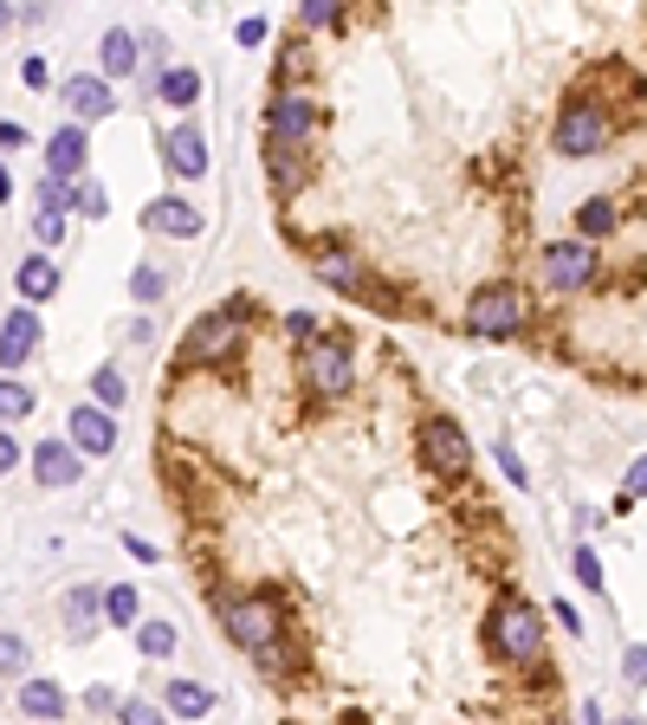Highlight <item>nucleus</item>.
<instances>
[{"mask_svg":"<svg viewBox=\"0 0 647 725\" xmlns=\"http://www.w3.org/2000/svg\"><path fill=\"white\" fill-rule=\"evenodd\" d=\"M220 629H227V642L246 654H266L279 648V635H286V602L273 596V589H259V596H246V602H220Z\"/></svg>","mask_w":647,"mask_h":725,"instance_id":"obj_1","label":"nucleus"},{"mask_svg":"<svg viewBox=\"0 0 647 725\" xmlns=\"http://www.w3.org/2000/svg\"><path fill=\"white\" fill-rule=\"evenodd\" d=\"M524 311H531V304H524L518 286H486L466 304V331H473V337H511V331L524 324Z\"/></svg>","mask_w":647,"mask_h":725,"instance_id":"obj_2","label":"nucleus"},{"mask_svg":"<svg viewBox=\"0 0 647 725\" xmlns=\"http://www.w3.org/2000/svg\"><path fill=\"white\" fill-rule=\"evenodd\" d=\"M304 382H311V395H324V402H337V395H350V382H357V362L344 344H331V337H304Z\"/></svg>","mask_w":647,"mask_h":725,"instance_id":"obj_3","label":"nucleus"},{"mask_svg":"<svg viewBox=\"0 0 647 725\" xmlns=\"http://www.w3.org/2000/svg\"><path fill=\"white\" fill-rule=\"evenodd\" d=\"M493 654H505V660H538V654H544V615L524 609V602H505L499 615H493Z\"/></svg>","mask_w":647,"mask_h":725,"instance_id":"obj_4","label":"nucleus"},{"mask_svg":"<svg viewBox=\"0 0 647 725\" xmlns=\"http://www.w3.org/2000/svg\"><path fill=\"white\" fill-rule=\"evenodd\" d=\"M311 130H317V111H311V97L298 91V84H279V97L266 104V143H311Z\"/></svg>","mask_w":647,"mask_h":725,"instance_id":"obj_5","label":"nucleus"},{"mask_svg":"<svg viewBox=\"0 0 647 725\" xmlns=\"http://www.w3.org/2000/svg\"><path fill=\"white\" fill-rule=\"evenodd\" d=\"M240 337H246V318L240 311H208L195 331H188V357L195 362H227L240 350Z\"/></svg>","mask_w":647,"mask_h":725,"instance_id":"obj_6","label":"nucleus"},{"mask_svg":"<svg viewBox=\"0 0 647 725\" xmlns=\"http://www.w3.org/2000/svg\"><path fill=\"white\" fill-rule=\"evenodd\" d=\"M596 266H602V253L589 246V240H557V246H544V279L557 291H576L596 279Z\"/></svg>","mask_w":647,"mask_h":725,"instance_id":"obj_7","label":"nucleus"},{"mask_svg":"<svg viewBox=\"0 0 647 725\" xmlns=\"http://www.w3.org/2000/svg\"><path fill=\"white\" fill-rule=\"evenodd\" d=\"M66 440H72L84 460H104V453L117 447V422H111V408H104V402H78L72 415H66Z\"/></svg>","mask_w":647,"mask_h":725,"instance_id":"obj_8","label":"nucleus"},{"mask_svg":"<svg viewBox=\"0 0 647 725\" xmlns=\"http://www.w3.org/2000/svg\"><path fill=\"white\" fill-rule=\"evenodd\" d=\"M557 156H596V149L609 143V117L596 111V104H570L564 117H557Z\"/></svg>","mask_w":647,"mask_h":725,"instance_id":"obj_9","label":"nucleus"},{"mask_svg":"<svg viewBox=\"0 0 647 725\" xmlns=\"http://www.w3.org/2000/svg\"><path fill=\"white\" fill-rule=\"evenodd\" d=\"M421 453L434 460V473H440V480H460V473L473 467V447H466V435H460L453 422H440V415L421 428Z\"/></svg>","mask_w":647,"mask_h":725,"instance_id":"obj_10","label":"nucleus"},{"mask_svg":"<svg viewBox=\"0 0 647 725\" xmlns=\"http://www.w3.org/2000/svg\"><path fill=\"white\" fill-rule=\"evenodd\" d=\"M78 473H84V453H78L72 440H39V447H33V480H39L46 493L78 486Z\"/></svg>","mask_w":647,"mask_h":725,"instance_id":"obj_11","label":"nucleus"},{"mask_svg":"<svg viewBox=\"0 0 647 725\" xmlns=\"http://www.w3.org/2000/svg\"><path fill=\"white\" fill-rule=\"evenodd\" d=\"M33 350H39V311L33 304H13L7 324H0V369H26Z\"/></svg>","mask_w":647,"mask_h":725,"instance_id":"obj_12","label":"nucleus"},{"mask_svg":"<svg viewBox=\"0 0 647 725\" xmlns=\"http://www.w3.org/2000/svg\"><path fill=\"white\" fill-rule=\"evenodd\" d=\"M46 169L53 175H66V182H78L84 169H91V137H84V124H59L53 137H46Z\"/></svg>","mask_w":647,"mask_h":725,"instance_id":"obj_13","label":"nucleus"},{"mask_svg":"<svg viewBox=\"0 0 647 725\" xmlns=\"http://www.w3.org/2000/svg\"><path fill=\"white\" fill-rule=\"evenodd\" d=\"M66 104H72L78 124H104V117L117 111L111 78H104V72H72V78H66Z\"/></svg>","mask_w":647,"mask_h":725,"instance_id":"obj_14","label":"nucleus"},{"mask_svg":"<svg viewBox=\"0 0 647 725\" xmlns=\"http://www.w3.org/2000/svg\"><path fill=\"white\" fill-rule=\"evenodd\" d=\"M143 227H149V233H169V240H195L208 220H201V208H195V202L162 195V202H149V208H143Z\"/></svg>","mask_w":647,"mask_h":725,"instance_id":"obj_15","label":"nucleus"},{"mask_svg":"<svg viewBox=\"0 0 647 725\" xmlns=\"http://www.w3.org/2000/svg\"><path fill=\"white\" fill-rule=\"evenodd\" d=\"M162 156H169V169H175L182 182H201V175H208V137H201L195 124H182V130H169V143H162Z\"/></svg>","mask_w":647,"mask_h":725,"instance_id":"obj_16","label":"nucleus"},{"mask_svg":"<svg viewBox=\"0 0 647 725\" xmlns=\"http://www.w3.org/2000/svg\"><path fill=\"white\" fill-rule=\"evenodd\" d=\"M13 291H20L26 304H46V298L59 291V266H53L46 253H26V260L13 266Z\"/></svg>","mask_w":647,"mask_h":725,"instance_id":"obj_17","label":"nucleus"},{"mask_svg":"<svg viewBox=\"0 0 647 725\" xmlns=\"http://www.w3.org/2000/svg\"><path fill=\"white\" fill-rule=\"evenodd\" d=\"M97 629H104V589H84V583H78L72 596H66V635H72V642H91Z\"/></svg>","mask_w":647,"mask_h":725,"instance_id":"obj_18","label":"nucleus"},{"mask_svg":"<svg viewBox=\"0 0 647 725\" xmlns=\"http://www.w3.org/2000/svg\"><path fill=\"white\" fill-rule=\"evenodd\" d=\"M97 59H104V78H130L137 72V59H143V46H137L130 26H111V33L97 39Z\"/></svg>","mask_w":647,"mask_h":725,"instance_id":"obj_19","label":"nucleus"},{"mask_svg":"<svg viewBox=\"0 0 647 725\" xmlns=\"http://www.w3.org/2000/svg\"><path fill=\"white\" fill-rule=\"evenodd\" d=\"M266 175H273V188H279V195H298L311 169H304L298 143H266Z\"/></svg>","mask_w":647,"mask_h":725,"instance_id":"obj_20","label":"nucleus"},{"mask_svg":"<svg viewBox=\"0 0 647 725\" xmlns=\"http://www.w3.org/2000/svg\"><path fill=\"white\" fill-rule=\"evenodd\" d=\"M162 706H169L175 720H208L215 693H208L201 680H182V674H175V680H169V693H162Z\"/></svg>","mask_w":647,"mask_h":725,"instance_id":"obj_21","label":"nucleus"},{"mask_svg":"<svg viewBox=\"0 0 647 725\" xmlns=\"http://www.w3.org/2000/svg\"><path fill=\"white\" fill-rule=\"evenodd\" d=\"M20 713H26V720H66V687L26 680V687H20Z\"/></svg>","mask_w":647,"mask_h":725,"instance_id":"obj_22","label":"nucleus"},{"mask_svg":"<svg viewBox=\"0 0 647 725\" xmlns=\"http://www.w3.org/2000/svg\"><path fill=\"white\" fill-rule=\"evenodd\" d=\"M155 97H162L169 111H188V104L201 97V72H195V66H169V72L155 78Z\"/></svg>","mask_w":647,"mask_h":725,"instance_id":"obj_23","label":"nucleus"},{"mask_svg":"<svg viewBox=\"0 0 647 725\" xmlns=\"http://www.w3.org/2000/svg\"><path fill=\"white\" fill-rule=\"evenodd\" d=\"M311 266H317V279H324V286H337V291H362V266L350 260V253H337V246H324V253H317Z\"/></svg>","mask_w":647,"mask_h":725,"instance_id":"obj_24","label":"nucleus"},{"mask_svg":"<svg viewBox=\"0 0 647 725\" xmlns=\"http://www.w3.org/2000/svg\"><path fill=\"white\" fill-rule=\"evenodd\" d=\"M39 402H33V389L13 376V369H0V428H13V422H26Z\"/></svg>","mask_w":647,"mask_h":725,"instance_id":"obj_25","label":"nucleus"},{"mask_svg":"<svg viewBox=\"0 0 647 725\" xmlns=\"http://www.w3.org/2000/svg\"><path fill=\"white\" fill-rule=\"evenodd\" d=\"M137 615H143V596H137L130 583L104 589V622H111V629H137Z\"/></svg>","mask_w":647,"mask_h":725,"instance_id":"obj_26","label":"nucleus"},{"mask_svg":"<svg viewBox=\"0 0 647 725\" xmlns=\"http://www.w3.org/2000/svg\"><path fill=\"white\" fill-rule=\"evenodd\" d=\"M175 642H182V635H175V622H143V615H137V648H143L149 660H169Z\"/></svg>","mask_w":647,"mask_h":725,"instance_id":"obj_27","label":"nucleus"},{"mask_svg":"<svg viewBox=\"0 0 647 725\" xmlns=\"http://www.w3.org/2000/svg\"><path fill=\"white\" fill-rule=\"evenodd\" d=\"M91 395H97L104 408H124V402H130V376H124L117 362H104V369L91 376Z\"/></svg>","mask_w":647,"mask_h":725,"instance_id":"obj_28","label":"nucleus"},{"mask_svg":"<svg viewBox=\"0 0 647 725\" xmlns=\"http://www.w3.org/2000/svg\"><path fill=\"white\" fill-rule=\"evenodd\" d=\"M72 208H78L84 220H104V215H111V195H104V182L78 175V182H72Z\"/></svg>","mask_w":647,"mask_h":725,"instance_id":"obj_29","label":"nucleus"},{"mask_svg":"<svg viewBox=\"0 0 647 725\" xmlns=\"http://www.w3.org/2000/svg\"><path fill=\"white\" fill-rule=\"evenodd\" d=\"M33 202H39V208H59V215H72V182L46 169V175L33 182Z\"/></svg>","mask_w":647,"mask_h":725,"instance_id":"obj_30","label":"nucleus"},{"mask_svg":"<svg viewBox=\"0 0 647 725\" xmlns=\"http://www.w3.org/2000/svg\"><path fill=\"white\" fill-rule=\"evenodd\" d=\"M576 233H582V240L615 233V208H609V202H582V208H576Z\"/></svg>","mask_w":647,"mask_h":725,"instance_id":"obj_31","label":"nucleus"},{"mask_svg":"<svg viewBox=\"0 0 647 725\" xmlns=\"http://www.w3.org/2000/svg\"><path fill=\"white\" fill-rule=\"evenodd\" d=\"M26 660H33V648H26V635H13V629H0V680H7V674H26Z\"/></svg>","mask_w":647,"mask_h":725,"instance_id":"obj_32","label":"nucleus"},{"mask_svg":"<svg viewBox=\"0 0 647 725\" xmlns=\"http://www.w3.org/2000/svg\"><path fill=\"white\" fill-rule=\"evenodd\" d=\"M162 291H169V279H162L155 266H137V273H130V298H137V304H155Z\"/></svg>","mask_w":647,"mask_h":725,"instance_id":"obj_33","label":"nucleus"},{"mask_svg":"<svg viewBox=\"0 0 647 725\" xmlns=\"http://www.w3.org/2000/svg\"><path fill=\"white\" fill-rule=\"evenodd\" d=\"M33 240H39V246H59V240H66V215H59V208H39V215H33Z\"/></svg>","mask_w":647,"mask_h":725,"instance_id":"obj_34","label":"nucleus"},{"mask_svg":"<svg viewBox=\"0 0 647 725\" xmlns=\"http://www.w3.org/2000/svg\"><path fill=\"white\" fill-rule=\"evenodd\" d=\"M117 720L124 725H162V706H149V700H117Z\"/></svg>","mask_w":647,"mask_h":725,"instance_id":"obj_35","label":"nucleus"},{"mask_svg":"<svg viewBox=\"0 0 647 725\" xmlns=\"http://www.w3.org/2000/svg\"><path fill=\"white\" fill-rule=\"evenodd\" d=\"M576 583L602 596V564H596V551H589V544H576Z\"/></svg>","mask_w":647,"mask_h":725,"instance_id":"obj_36","label":"nucleus"},{"mask_svg":"<svg viewBox=\"0 0 647 725\" xmlns=\"http://www.w3.org/2000/svg\"><path fill=\"white\" fill-rule=\"evenodd\" d=\"M344 0H304V26H337Z\"/></svg>","mask_w":647,"mask_h":725,"instance_id":"obj_37","label":"nucleus"},{"mask_svg":"<svg viewBox=\"0 0 647 725\" xmlns=\"http://www.w3.org/2000/svg\"><path fill=\"white\" fill-rule=\"evenodd\" d=\"M304 72H311V53H304V46L279 53V84H286V78H304Z\"/></svg>","mask_w":647,"mask_h":725,"instance_id":"obj_38","label":"nucleus"},{"mask_svg":"<svg viewBox=\"0 0 647 725\" xmlns=\"http://www.w3.org/2000/svg\"><path fill=\"white\" fill-rule=\"evenodd\" d=\"M622 680H628V687H647V648L622 654Z\"/></svg>","mask_w":647,"mask_h":725,"instance_id":"obj_39","label":"nucleus"},{"mask_svg":"<svg viewBox=\"0 0 647 725\" xmlns=\"http://www.w3.org/2000/svg\"><path fill=\"white\" fill-rule=\"evenodd\" d=\"M20 78H26L33 91H46V84H53V72H46V59H20Z\"/></svg>","mask_w":647,"mask_h":725,"instance_id":"obj_40","label":"nucleus"},{"mask_svg":"<svg viewBox=\"0 0 647 725\" xmlns=\"http://www.w3.org/2000/svg\"><path fill=\"white\" fill-rule=\"evenodd\" d=\"M266 33H273V26H266V20H259V13H253V20H240V33H233V39H240V46H259V39H266Z\"/></svg>","mask_w":647,"mask_h":725,"instance_id":"obj_41","label":"nucleus"},{"mask_svg":"<svg viewBox=\"0 0 647 725\" xmlns=\"http://www.w3.org/2000/svg\"><path fill=\"white\" fill-rule=\"evenodd\" d=\"M13 467H20V440H13V435H7V428H0V480H7Z\"/></svg>","mask_w":647,"mask_h":725,"instance_id":"obj_42","label":"nucleus"},{"mask_svg":"<svg viewBox=\"0 0 647 725\" xmlns=\"http://www.w3.org/2000/svg\"><path fill=\"white\" fill-rule=\"evenodd\" d=\"M84 706H91V713H117V693H111V687H91Z\"/></svg>","mask_w":647,"mask_h":725,"instance_id":"obj_43","label":"nucleus"},{"mask_svg":"<svg viewBox=\"0 0 647 725\" xmlns=\"http://www.w3.org/2000/svg\"><path fill=\"white\" fill-rule=\"evenodd\" d=\"M499 467H505V480H511V486H524V460H518L511 447H499Z\"/></svg>","mask_w":647,"mask_h":725,"instance_id":"obj_44","label":"nucleus"},{"mask_svg":"<svg viewBox=\"0 0 647 725\" xmlns=\"http://www.w3.org/2000/svg\"><path fill=\"white\" fill-rule=\"evenodd\" d=\"M628 499H647V460L628 467Z\"/></svg>","mask_w":647,"mask_h":725,"instance_id":"obj_45","label":"nucleus"},{"mask_svg":"<svg viewBox=\"0 0 647 725\" xmlns=\"http://www.w3.org/2000/svg\"><path fill=\"white\" fill-rule=\"evenodd\" d=\"M124 544H130V557H137V564H155V544H149V538H124Z\"/></svg>","mask_w":647,"mask_h":725,"instance_id":"obj_46","label":"nucleus"},{"mask_svg":"<svg viewBox=\"0 0 647 725\" xmlns=\"http://www.w3.org/2000/svg\"><path fill=\"white\" fill-rule=\"evenodd\" d=\"M0 149H26V130L20 124H0Z\"/></svg>","mask_w":647,"mask_h":725,"instance_id":"obj_47","label":"nucleus"},{"mask_svg":"<svg viewBox=\"0 0 647 725\" xmlns=\"http://www.w3.org/2000/svg\"><path fill=\"white\" fill-rule=\"evenodd\" d=\"M7 195H13V182H7V169H0V202H7Z\"/></svg>","mask_w":647,"mask_h":725,"instance_id":"obj_48","label":"nucleus"},{"mask_svg":"<svg viewBox=\"0 0 647 725\" xmlns=\"http://www.w3.org/2000/svg\"><path fill=\"white\" fill-rule=\"evenodd\" d=\"M7 20H13V7H7V0H0V26H7Z\"/></svg>","mask_w":647,"mask_h":725,"instance_id":"obj_49","label":"nucleus"}]
</instances>
